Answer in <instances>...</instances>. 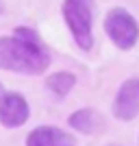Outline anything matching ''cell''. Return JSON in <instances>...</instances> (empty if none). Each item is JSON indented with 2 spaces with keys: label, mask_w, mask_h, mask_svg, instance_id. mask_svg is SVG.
I'll return each instance as SVG.
<instances>
[{
  "label": "cell",
  "mask_w": 139,
  "mask_h": 146,
  "mask_svg": "<svg viewBox=\"0 0 139 146\" xmlns=\"http://www.w3.org/2000/svg\"><path fill=\"white\" fill-rule=\"evenodd\" d=\"M50 66V52L37 31L18 26L13 35H0V68L15 74L37 76Z\"/></svg>",
  "instance_id": "obj_1"
},
{
  "label": "cell",
  "mask_w": 139,
  "mask_h": 146,
  "mask_svg": "<svg viewBox=\"0 0 139 146\" xmlns=\"http://www.w3.org/2000/svg\"><path fill=\"white\" fill-rule=\"evenodd\" d=\"M63 20L80 50L94 48V0H63Z\"/></svg>",
  "instance_id": "obj_2"
},
{
  "label": "cell",
  "mask_w": 139,
  "mask_h": 146,
  "mask_svg": "<svg viewBox=\"0 0 139 146\" xmlns=\"http://www.w3.org/2000/svg\"><path fill=\"white\" fill-rule=\"evenodd\" d=\"M104 33L120 50H130L139 39V24L130 11L115 7L104 18Z\"/></svg>",
  "instance_id": "obj_3"
},
{
  "label": "cell",
  "mask_w": 139,
  "mask_h": 146,
  "mask_svg": "<svg viewBox=\"0 0 139 146\" xmlns=\"http://www.w3.org/2000/svg\"><path fill=\"white\" fill-rule=\"evenodd\" d=\"M30 118V107L20 92L0 94V124L7 129H20Z\"/></svg>",
  "instance_id": "obj_4"
},
{
  "label": "cell",
  "mask_w": 139,
  "mask_h": 146,
  "mask_svg": "<svg viewBox=\"0 0 139 146\" xmlns=\"http://www.w3.org/2000/svg\"><path fill=\"white\" fill-rule=\"evenodd\" d=\"M113 116L122 122H128L139 116V79H126L120 85L113 100Z\"/></svg>",
  "instance_id": "obj_5"
},
{
  "label": "cell",
  "mask_w": 139,
  "mask_h": 146,
  "mask_svg": "<svg viewBox=\"0 0 139 146\" xmlns=\"http://www.w3.org/2000/svg\"><path fill=\"white\" fill-rule=\"evenodd\" d=\"M26 146H78L76 137L59 127H35L26 135Z\"/></svg>",
  "instance_id": "obj_6"
},
{
  "label": "cell",
  "mask_w": 139,
  "mask_h": 146,
  "mask_svg": "<svg viewBox=\"0 0 139 146\" xmlns=\"http://www.w3.org/2000/svg\"><path fill=\"white\" fill-rule=\"evenodd\" d=\"M67 124H70L74 131L85 133V135H98L107 129L104 116L98 109H94V107H83V109L74 111L72 116L67 118Z\"/></svg>",
  "instance_id": "obj_7"
},
{
  "label": "cell",
  "mask_w": 139,
  "mask_h": 146,
  "mask_svg": "<svg viewBox=\"0 0 139 146\" xmlns=\"http://www.w3.org/2000/svg\"><path fill=\"white\" fill-rule=\"evenodd\" d=\"M74 85H76V76L72 72H65V70L63 72H52L46 79V87L57 96H67L74 90Z\"/></svg>",
  "instance_id": "obj_8"
},
{
  "label": "cell",
  "mask_w": 139,
  "mask_h": 146,
  "mask_svg": "<svg viewBox=\"0 0 139 146\" xmlns=\"http://www.w3.org/2000/svg\"><path fill=\"white\" fill-rule=\"evenodd\" d=\"M0 13H5V5L2 2H0Z\"/></svg>",
  "instance_id": "obj_9"
},
{
  "label": "cell",
  "mask_w": 139,
  "mask_h": 146,
  "mask_svg": "<svg viewBox=\"0 0 139 146\" xmlns=\"http://www.w3.org/2000/svg\"><path fill=\"white\" fill-rule=\"evenodd\" d=\"M0 94H2V83H0Z\"/></svg>",
  "instance_id": "obj_10"
},
{
  "label": "cell",
  "mask_w": 139,
  "mask_h": 146,
  "mask_svg": "<svg viewBox=\"0 0 139 146\" xmlns=\"http://www.w3.org/2000/svg\"><path fill=\"white\" fill-rule=\"evenodd\" d=\"M109 146H115V144H109Z\"/></svg>",
  "instance_id": "obj_11"
}]
</instances>
